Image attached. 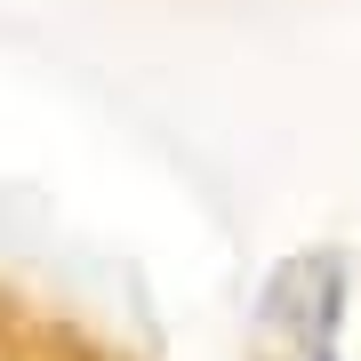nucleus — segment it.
I'll return each mask as SVG.
<instances>
[]
</instances>
